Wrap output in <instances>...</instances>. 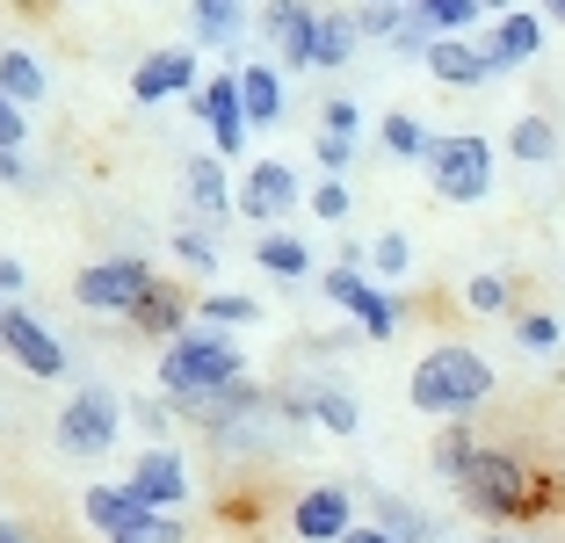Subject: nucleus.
Returning a JSON list of instances; mask_svg holds the SVG:
<instances>
[{"label":"nucleus","mask_w":565,"mask_h":543,"mask_svg":"<svg viewBox=\"0 0 565 543\" xmlns=\"http://www.w3.org/2000/svg\"><path fill=\"white\" fill-rule=\"evenodd\" d=\"M254 262H262L276 283H305V276H312V247H305V239H290L282 225L254 239Z\"/></svg>","instance_id":"nucleus-27"},{"label":"nucleus","mask_w":565,"mask_h":543,"mask_svg":"<svg viewBox=\"0 0 565 543\" xmlns=\"http://www.w3.org/2000/svg\"><path fill=\"white\" fill-rule=\"evenodd\" d=\"M268 406H276V398H268L254 377H239V384H225V392H203V398H189L182 413L196 420V428L225 435V428H239V420H254V413H268Z\"/></svg>","instance_id":"nucleus-19"},{"label":"nucleus","mask_w":565,"mask_h":543,"mask_svg":"<svg viewBox=\"0 0 565 543\" xmlns=\"http://www.w3.org/2000/svg\"><path fill=\"white\" fill-rule=\"evenodd\" d=\"M196 319H203V327L239 333V327H254V319H262V297H247V290H211V297H196Z\"/></svg>","instance_id":"nucleus-32"},{"label":"nucleus","mask_w":565,"mask_h":543,"mask_svg":"<svg viewBox=\"0 0 565 543\" xmlns=\"http://www.w3.org/2000/svg\"><path fill=\"white\" fill-rule=\"evenodd\" d=\"M435 138H443V131H428V116H414V109H392V116H377V146L392 152V160H420V167H428Z\"/></svg>","instance_id":"nucleus-23"},{"label":"nucleus","mask_w":565,"mask_h":543,"mask_svg":"<svg viewBox=\"0 0 565 543\" xmlns=\"http://www.w3.org/2000/svg\"><path fill=\"white\" fill-rule=\"evenodd\" d=\"M0 95L22 102V109H36V102L51 95V73L36 66L30 51H0Z\"/></svg>","instance_id":"nucleus-31"},{"label":"nucleus","mask_w":565,"mask_h":543,"mask_svg":"<svg viewBox=\"0 0 565 543\" xmlns=\"http://www.w3.org/2000/svg\"><path fill=\"white\" fill-rule=\"evenodd\" d=\"M124 327H131V333H146V341H174V333H189V327H196V297H182V290H174V283H152V297H146V305H138V312L131 319H124Z\"/></svg>","instance_id":"nucleus-22"},{"label":"nucleus","mask_w":565,"mask_h":543,"mask_svg":"<svg viewBox=\"0 0 565 543\" xmlns=\"http://www.w3.org/2000/svg\"><path fill=\"white\" fill-rule=\"evenodd\" d=\"M22 290H30V268H22L15 254H0V297H8V305H22Z\"/></svg>","instance_id":"nucleus-44"},{"label":"nucleus","mask_w":565,"mask_h":543,"mask_svg":"<svg viewBox=\"0 0 565 543\" xmlns=\"http://www.w3.org/2000/svg\"><path fill=\"white\" fill-rule=\"evenodd\" d=\"M471 457H479V435H471V420H443V428H435V443H428L435 478H449V486H457Z\"/></svg>","instance_id":"nucleus-28"},{"label":"nucleus","mask_w":565,"mask_h":543,"mask_svg":"<svg viewBox=\"0 0 565 543\" xmlns=\"http://www.w3.org/2000/svg\"><path fill=\"white\" fill-rule=\"evenodd\" d=\"M0 181H8V189H36V174H30V160H22V146H0Z\"/></svg>","instance_id":"nucleus-43"},{"label":"nucleus","mask_w":565,"mask_h":543,"mask_svg":"<svg viewBox=\"0 0 565 543\" xmlns=\"http://www.w3.org/2000/svg\"><path fill=\"white\" fill-rule=\"evenodd\" d=\"M406 22V8H355V30H363V44H392Z\"/></svg>","instance_id":"nucleus-39"},{"label":"nucleus","mask_w":565,"mask_h":543,"mask_svg":"<svg viewBox=\"0 0 565 543\" xmlns=\"http://www.w3.org/2000/svg\"><path fill=\"white\" fill-rule=\"evenodd\" d=\"M174 262L182 268H196V276H217V239H211V225H174Z\"/></svg>","instance_id":"nucleus-34"},{"label":"nucleus","mask_w":565,"mask_h":543,"mask_svg":"<svg viewBox=\"0 0 565 543\" xmlns=\"http://www.w3.org/2000/svg\"><path fill=\"white\" fill-rule=\"evenodd\" d=\"M247 36V0H189V44L196 51H225L233 58Z\"/></svg>","instance_id":"nucleus-21"},{"label":"nucleus","mask_w":565,"mask_h":543,"mask_svg":"<svg viewBox=\"0 0 565 543\" xmlns=\"http://www.w3.org/2000/svg\"><path fill=\"white\" fill-rule=\"evenodd\" d=\"M457 500H465V514H471V522H486V529L536 522L544 500H551V478L536 471V464H522L515 449L479 443V457H471L465 478H457Z\"/></svg>","instance_id":"nucleus-1"},{"label":"nucleus","mask_w":565,"mask_h":543,"mask_svg":"<svg viewBox=\"0 0 565 543\" xmlns=\"http://www.w3.org/2000/svg\"><path fill=\"white\" fill-rule=\"evenodd\" d=\"M305 196H312V189H305V181L290 174L282 160H254L247 181H239V217H247V225H262V232H276Z\"/></svg>","instance_id":"nucleus-12"},{"label":"nucleus","mask_w":565,"mask_h":543,"mask_svg":"<svg viewBox=\"0 0 565 543\" xmlns=\"http://www.w3.org/2000/svg\"><path fill=\"white\" fill-rule=\"evenodd\" d=\"M174 413H182V406H174V398H138V406H131V420H138V428H146V435H167V420H174Z\"/></svg>","instance_id":"nucleus-41"},{"label":"nucleus","mask_w":565,"mask_h":543,"mask_svg":"<svg viewBox=\"0 0 565 543\" xmlns=\"http://www.w3.org/2000/svg\"><path fill=\"white\" fill-rule=\"evenodd\" d=\"M406 8H414L435 36H479V22H493L479 0H406Z\"/></svg>","instance_id":"nucleus-29"},{"label":"nucleus","mask_w":565,"mask_h":543,"mask_svg":"<svg viewBox=\"0 0 565 543\" xmlns=\"http://www.w3.org/2000/svg\"><path fill=\"white\" fill-rule=\"evenodd\" d=\"M189 109L203 116V131H211V152L217 160H239L247 152V102H239V66H217V73H203V87L189 95Z\"/></svg>","instance_id":"nucleus-9"},{"label":"nucleus","mask_w":565,"mask_h":543,"mask_svg":"<svg viewBox=\"0 0 565 543\" xmlns=\"http://www.w3.org/2000/svg\"><path fill=\"white\" fill-rule=\"evenodd\" d=\"M558 146H565V138H558V124H551L544 109H522L515 124H508V152H515L522 167H551Z\"/></svg>","instance_id":"nucleus-25"},{"label":"nucleus","mask_w":565,"mask_h":543,"mask_svg":"<svg viewBox=\"0 0 565 543\" xmlns=\"http://www.w3.org/2000/svg\"><path fill=\"white\" fill-rule=\"evenodd\" d=\"M247 377V355H239V341L225 327H189V333H174V341L160 348V392L174 398V406H189V398H203V392H225V384H239Z\"/></svg>","instance_id":"nucleus-3"},{"label":"nucleus","mask_w":565,"mask_h":543,"mask_svg":"<svg viewBox=\"0 0 565 543\" xmlns=\"http://www.w3.org/2000/svg\"><path fill=\"white\" fill-rule=\"evenodd\" d=\"M319 22H327L319 0H268L262 8V36L276 44V66L319 73Z\"/></svg>","instance_id":"nucleus-10"},{"label":"nucleus","mask_w":565,"mask_h":543,"mask_svg":"<svg viewBox=\"0 0 565 543\" xmlns=\"http://www.w3.org/2000/svg\"><path fill=\"white\" fill-rule=\"evenodd\" d=\"M319 131H327V138H363V109H355V95H327V102H319Z\"/></svg>","instance_id":"nucleus-38"},{"label":"nucleus","mask_w":565,"mask_h":543,"mask_svg":"<svg viewBox=\"0 0 565 543\" xmlns=\"http://www.w3.org/2000/svg\"><path fill=\"white\" fill-rule=\"evenodd\" d=\"M239 102H247L254 131H276L282 124V66H239Z\"/></svg>","instance_id":"nucleus-24"},{"label":"nucleus","mask_w":565,"mask_h":543,"mask_svg":"<svg viewBox=\"0 0 565 543\" xmlns=\"http://www.w3.org/2000/svg\"><path fill=\"white\" fill-rule=\"evenodd\" d=\"M0 355L15 362L22 377H66V341L30 312V305H8V333H0Z\"/></svg>","instance_id":"nucleus-13"},{"label":"nucleus","mask_w":565,"mask_h":543,"mask_svg":"<svg viewBox=\"0 0 565 543\" xmlns=\"http://www.w3.org/2000/svg\"><path fill=\"white\" fill-rule=\"evenodd\" d=\"M363 51V30H355V8H327L319 22V73H341Z\"/></svg>","instance_id":"nucleus-30"},{"label":"nucleus","mask_w":565,"mask_h":543,"mask_svg":"<svg viewBox=\"0 0 565 543\" xmlns=\"http://www.w3.org/2000/svg\"><path fill=\"white\" fill-rule=\"evenodd\" d=\"M370 268H377V283H399L406 268H414V239H406L399 225L377 232V239H370Z\"/></svg>","instance_id":"nucleus-36"},{"label":"nucleus","mask_w":565,"mask_h":543,"mask_svg":"<svg viewBox=\"0 0 565 543\" xmlns=\"http://www.w3.org/2000/svg\"><path fill=\"white\" fill-rule=\"evenodd\" d=\"M544 8H508V15H493L479 30V44H486V58H493V73H522V66H536V51H544Z\"/></svg>","instance_id":"nucleus-16"},{"label":"nucleus","mask_w":565,"mask_h":543,"mask_svg":"<svg viewBox=\"0 0 565 543\" xmlns=\"http://www.w3.org/2000/svg\"><path fill=\"white\" fill-rule=\"evenodd\" d=\"M182 196H189V211L211 217V225L239 217V189L225 181V160H217V152H196V160L182 167Z\"/></svg>","instance_id":"nucleus-20"},{"label":"nucleus","mask_w":565,"mask_h":543,"mask_svg":"<svg viewBox=\"0 0 565 543\" xmlns=\"http://www.w3.org/2000/svg\"><path fill=\"white\" fill-rule=\"evenodd\" d=\"M420 66H428V81H435V87H457V95H465V87H486V81H500L479 36H435V51L420 58Z\"/></svg>","instance_id":"nucleus-18"},{"label":"nucleus","mask_w":565,"mask_h":543,"mask_svg":"<svg viewBox=\"0 0 565 543\" xmlns=\"http://www.w3.org/2000/svg\"><path fill=\"white\" fill-rule=\"evenodd\" d=\"M341 543H399V536H392V529H377V522H355Z\"/></svg>","instance_id":"nucleus-45"},{"label":"nucleus","mask_w":565,"mask_h":543,"mask_svg":"<svg viewBox=\"0 0 565 543\" xmlns=\"http://www.w3.org/2000/svg\"><path fill=\"white\" fill-rule=\"evenodd\" d=\"M355 529V493L349 486H305L298 500H290V536L298 543H341Z\"/></svg>","instance_id":"nucleus-15"},{"label":"nucleus","mask_w":565,"mask_h":543,"mask_svg":"<svg viewBox=\"0 0 565 543\" xmlns=\"http://www.w3.org/2000/svg\"><path fill=\"white\" fill-rule=\"evenodd\" d=\"M428 189L443 203H486V196H493V138L443 131L435 152H428Z\"/></svg>","instance_id":"nucleus-5"},{"label":"nucleus","mask_w":565,"mask_h":543,"mask_svg":"<svg viewBox=\"0 0 565 543\" xmlns=\"http://www.w3.org/2000/svg\"><path fill=\"white\" fill-rule=\"evenodd\" d=\"M203 87V58H196V44H160V51H146L131 66V102L138 109H152V102H174V95H196Z\"/></svg>","instance_id":"nucleus-11"},{"label":"nucleus","mask_w":565,"mask_h":543,"mask_svg":"<svg viewBox=\"0 0 565 543\" xmlns=\"http://www.w3.org/2000/svg\"><path fill=\"white\" fill-rule=\"evenodd\" d=\"M312 160H319V174H341V181H349V167H355V138H327V131H319Z\"/></svg>","instance_id":"nucleus-40"},{"label":"nucleus","mask_w":565,"mask_h":543,"mask_svg":"<svg viewBox=\"0 0 565 543\" xmlns=\"http://www.w3.org/2000/svg\"><path fill=\"white\" fill-rule=\"evenodd\" d=\"M355 8H406V0H355Z\"/></svg>","instance_id":"nucleus-50"},{"label":"nucleus","mask_w":565,"mask_h":543,"mask_svg":"<svg viewBox=\"0 0 565 543\" xmlns=\"http://www.w3.org/2000/svg\"><path fill=\"white\" fill-rule=\"evenodd\" d=\"M544 8V22H565V0H536Z\"/></svg>","instance_id":"nucleus-48"},{"label":"nucleus","mask_w":565,"mask_h":543,"mask_svg":"<svg viewBox=\"0 0 565 543\" xmlns=\"http://www.w3.org/2000/svg\"><path fill=\"white\" fill-rule=\"evenodd\" d=\"M0 146H30V109L0 95Z\"/></svg>","instance_id":"nucleus-42"},{"label":"nucleus","mask_w":565,"mask_h":543,"mask_svg":"<svg viewBox=\"0 0 565 543\" xmlns=\"http://www.w3.org/2000/svg\"><path fill=\"white\" fill-rule=\"evenodd\" d=\"M124 420H131V406H124L109 384H81V392L58 406V449H66V457H109Z\"/></svg>","instance_id":"nucleus-7"},{"label":"nucleus","mask_w":565,"mask_h":543,"mask_svg":"<svg viewBox=\"0 0 565 543\" xmlns=\"http://www.w3.org/2000/svg\"><path fill=\"white\" fill-rule=\"evenodd\" d=\"M276 420H319L327 435H355L363 428V398L341 392V384H282L276 392Z\"/></svg>","instance_id":"nucleus-14"},{"label":"nucleus","mask_w":565,"mask_h":543,"mask_svg":"<svg viewBox=\"0 0 565 543\" xmlns=\"http://www.w3.org/2000/svg\"><path fill=\"white\" fill-rule=\"evenodd\" d=\"M370 514H377V529H392L399 543H435V536H443L435 514L414 508V500H399V493H370Z\"/></svg>","instance_id":"nucleus-26"},{"label":"nucleus","mask_w":565,"mask_h":543,"mask_svg":"<svg viewBox=\"0 0 565 543\" xmlns=\"http://www.w3.org/2000/svg\"><path fill=\"white\" fill-rule=\"evenodd\" d=\"M0 333H8V297H0Z\"/></svg>","instance_id":"nucleus-52"},{"label":"nucleus","mask_w":565,"mask_h":543,"mask_svg":"<svg viewBox=\"0 0 565 543\" xmlns=\"http://www.w3.org/2000/svg\"><path fill=\"white\" fill-rule=\"evenodd\" d=\"M319 290H327L333 312H349V327L363 333V341H392V333H399V319H406V305L392 297V283H370L363 268H327V276H319Z\"/></svg>","instance_id":"nucleus-8"},{"label":"nucleus","mask_w":565,"mask_h":543,"mask_svg":"<svg viewBox=\"0 0 565 543\" xmlns=\"http://www.w3.org/2000/svg\"><path fill=\"white\" fill-rule=\"evenodd\" d=\"M81 514H87V529H95L102 543H189L182 514L146 508L131 486H87V493H81Z\"/></svg>","instance_id":"nucleus-4"},{"label":"nucleus","mask_w":565,"mask_h":543,"mask_svg":"<svg viewBox=\"0 0 565 543\" xmlns=\"http://www.w3.org/2000/svg\"><path fill=\"white\" fill-rule=\"evenodd\" d=\"M124 486H131L146 508H167V514H182V500H189V457L182 449H167V443H152L146 457L124 471Z\"/></svg>","instance_id":"nucleus-17"},{"label":"nucleus","mask_w":565,"mask_h":543,"mask_svg":"<svg viewBox=\"0 0 565 543\" xmlns=\"http://www.w3.org/2000/svg\"><path fill=\"white\" fill-rule=\"evenodd\" d=\"M515 341L530 348V355H558V348H565V327L551 312H515Z\"/></svg>","instance_id":"nucleus-37"},{"label":"nucleus","mask_w":565,"mask_h":543,"mask_svg":"<svg viewBox=\"0 0 565 543\" xmlns=\"http://www.w3.org/2000/svg\"><path fill=\"white\" fill-rule=\"evenodd\" d=\"M486 15H508V8H522V0H479Z\"/></svg>","instance_id":"nucleus-49"},{"label":"nucleus","mask_w":565,"mask_h":543,"mask_svg":"<svg viewBox=\"0 0 565 543\" xmlns=\"http://www.w3.org/2000/svg\"><path fill=\"white\" fill-rule=\"evenodd\" d=\"M0 543H36L30 522H15V514H0Z\"/></svg>","instance_id":"nucleus-47"},{"label":"nucleus","mask_w":565,"mask_h":543,"mask_svg":"<svg viewBox=\"0 0 565 543\" xmlns=\"http://www.w3.org/2000/svg\"><path fill=\"white\" fill-rule=\"evenodd\" d=\"M152 262H138V254H109V262H87L81 276H73V305L95 319H131L138 305L152 297Z\"/></svg>","instance_id":"nucleus-6"},{"label":"nucleus","mask_w":565,"mask_h":543,"mask_svg":"<svg viewBox=\"0 0 565 543\" xmlns=\"http://www.w3.org/2000/svg\"><path fill=\"white\" fill-rule=\"evenodd\" d=\"M305 211L319 217V225H349V211H355V189L341 174H327V181H312V196H305Z\"/></svg>","instance_id":"nucleus-35"},{"label":"nucleus","mask_w":565,"mask_h":543,"mask_svg":"<svg viewBox=\"0 0 565 543\" xmlns=\"http://www.w3.org/2000/svg\"><path fill=\"white\" fill-rule=\"evenodd\" d=\"M465 312H479V319H515V283L493 276V268H479V276L465 283Z\"/></svg>","instance_id":"nucleus-33"},{"label":"nucleus","mask_w":565,"mask_h":543,"mask_svg":"<svg viewBox=\"0 0 565 543\" xmlns=\"http://www.w3.org/2000/svg\"><path fill=\"white\" fill-rule=\"evenodd\" d=\"M341 268H370V239H341Z\"/></svg>","instance_id":"nucleus-46"},{"label":"nucleus","mask_w":565,"mask_h":543,"mask_svg":"<svg viewBox=\"0 0 565 543\" xmlns=\"http://www.w3.org/2000/svg\"><path fill=\"white\" fill-rule=\"evenodd\" d=\"M493 362L465 341H443L414 362V377H406V406L428 413V420H471V413L493 398Z\"/></svg>","instance_id":"nucleus-2"},{"label":"nucleus","mask_w":565,"mask_h":543,"mask_svg":"<svg viewBox=\"0 0 565 543\" xmlns=\"http://www.w3.org/2000/svg\"><path fill=\"white\" fill-rule=\"evenodd\" d=\"M479 543H522V536H508V529H500V536H479Z\"/></svg>","instance_id":"nucleus-51"}]
</instances>
